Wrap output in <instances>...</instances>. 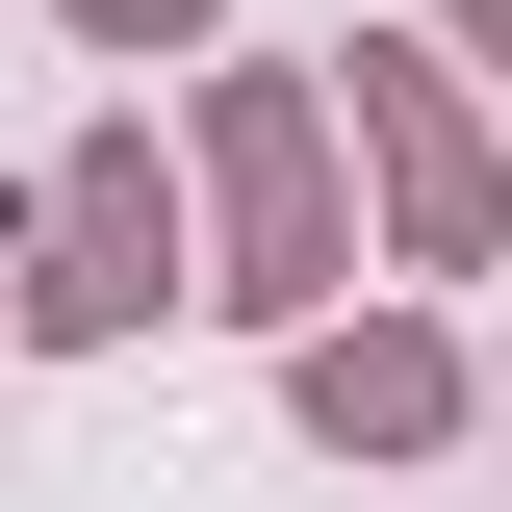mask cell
<instances>
[{
  "mask_svg": "<svg viewBox=\"0 0 512 512\" xmlns=\"http://www.w3.org/2000/svg\"><path fill=\"white\" fill-rule=\"evenodd\" d=\"M52 256H77L52 308H154V231H128V180H77V205H52Z\"/></svg>",
  "mask_w": 512,
  "mask_h": 512,
  "instance_id": "obj_1",
  "label": "cell"
},
{
  "mask_svg": "<svg viewBox=\"0 0 512 512\" xmlns=\"http://www.w3.org/2000/svg\"><path fill=\"white\" fill-rule=\"evenodd\" d=\"M77 26H180V0H77Z\"/></svg>",
  "mask_w": 512,
  "mask_h": 512,
  "instance_id": "obj_2",
  "label": "cell"
}]
</instances>
